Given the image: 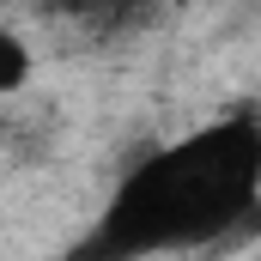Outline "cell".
I'll use <instances>...</instances> for the list:
<instances>
[{
  "label": "cell",
  "mask_w": 261,
  "mask_h": 261,
  "mask_svg": "<svg viewBox=\"0 0 261 261\" xmlns=\"http://www.w3.org/2000/svg\"><path fill=\"white\" fill-rule=\"evenodd\" d=\"M261 206V122L231 116L140 158L110 195L79 261H140L164 249H200L237 231Z\"/></svg>",
  "instance_id": "6da1fadb"
},
{
  "label": "cell",
  "mask_w": 261,
  "mask_h": 261,
  "mask_svg": "<svg viewBox=\"0 0 261 261\" xmlns=\"http://www.w3.org/2000/svg\"><path fill=\"white\" fill-rule=\"evenodd\" d=\"M31 73H37V55H31V43H24L18 31H6V24H0V97L24 91V85H31Z\"/></svg>",
  "instance_id": "7a4b0ae2"
}]
</instances>
